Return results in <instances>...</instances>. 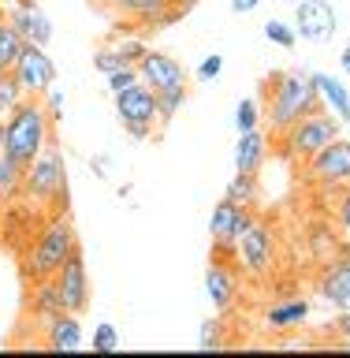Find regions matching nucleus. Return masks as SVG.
Segmentation results:
<instances>
[{"label":"nucleus","mask_w":350,"mask_h":358,"mask_svg":"<svg viewBox=\"0 0 350 358\" xmlns=\"http://www.w3.org/2000/svg\"><path fill=\"white\" fill-rule=\"evenodd\" d=\"M112 49H116V56H119L123 64L134 67V64L145 56V49H150V45H145V38H116V41H112Z\"/></svg>","instance_id":"obj_31"},{"label":"nucleus","mask_w":350,"mask_h":358,"mask_svg":"<svg viewBox=\"0 0 350 358\" xmlns=\"http://www.w3.org/2000/svg\"><path fill=\"white\" fill-rule=\"evenodd\" d=\"M183 105H187V90H161V94H156V112H161L164 127L179 116V108H183Z\"/></svg>","instance_id":"obj_29"},{"label":"nucleus","mask_w":350,"mask_h":358,"mask_svg":"<svg viewBox=\"0 0 350 358\" xmlns=\"http://www.w3.org/2000/svg\"><path fill=\"white\" fill-rule=\"evenodd\" d=\"M306 317H309V299H284L276 306H268V313H265V321L272 329H295Z\"/></svg>","instance_id":"obj_21"},{"label":"nucleus","mask_w":350,"mask_h":358,"mask_svg":"<svg viewBox=\"0 0 350 358\" xmlns=\"http://www.w3.org/2000/svg\"><path fill=\"white\" fill-rule=\"evenodd\" d=\"M52 280H56V291H60V299H64V310L82 313L89 306V273H86V262H82V246L67 257L64 268Z\"/></svg>","instance_id":"obj_10"},{"label":"nucleus","mask_w":350,"mask_h":358,"mask_svg":"<svg viewBox=\"0 0 350 358\" xmlns=\"http://www.w3.org/2000/svg\"><path fill=\"white\" fill-rule=\"evenodd\" d=\"M257 101H268V127L272 134H287L302 116L321 108V97L313 90L309 75L302 71H276L261 83V97Z\"/></svg>","instance_id":"obj_1"},{"label":"nucleus","mask_w":350,"mask_h":358,"mask_svg":"<svg viewBox=\"0 0 350 358\" xmlns=\"http://www.w3.org/2000/svg\"><path fill=\"white\" fill-rule=\"evenodd\" d=\"M220 71H224V56H220V52H212V56H205V60L198 64V78H201V83L220 78Z\"/></svg>","instance_id":"obj_36"},{"label":"nucleus","mask_w":350,"mask_h":358,"mask_svg":"<svg viewBox=\"0 0 350 358\" xmlns=\"http://www.w3.org/2000/svg\"><path fill=\"white\" fill-rule=\"evenodd\" d=\"M8 22L19 30L22 41L49 49V41H52V22H49V15H45L38 4H34V0H15V4L8 8Z\"/></svg>","instance_id":"obj_14"},{"label":"nucleus","mask_w":350,"mask_h":358,"mask_svg":"<svg viewBox=\"0 0 350 358\" xmlns=\"http://www.w3.org/2000/svg\"><path fill=\"white\" fill-rule=\"evenodd\" d=\"M94 168H97V176H108V161H105V157H97Z\"/></svg>","instance_id":"obj_41"},{"label":"nucleus","mask_w":350,"mask_h":358,"mask_svg":"<svg viewBox=\"0 0 350 358\" xmlns=\"http://www.w3.org/2000/svg\"><path fill=\"white\" fill-rule=\"evenodd\" d=\"M335 11L328 0H298L295 4V34L306 41H332L335 38Z\"/></svg>","instance_id":"obj_11"},{"label":"nucleus","mask_w":350,"mask_h":358,"mask_svg":"<svg viewBox=\"0 0 350 358\" xmlns=\"http://www.w3.org/2000/svg\"><path fill=\"white\" fill-rule=\"evenodd\" d=\"M64 310V299L60 291H56V280H34V299H30V313L38 317L41 324L56 317V313Z\"/></svg>","instance_id":"obj_20"},{"label":"nucleus","mask_w":350,"mask_h":358,"mask_svg":"<svg viewBox=\"0 0 350 358\" xmlns=\"http://www.w3.org/2000/svg\"><path fill=\"white\" fill-rule=\"evenodd\" d=\"M332 336H335V343L350 351V310H340V317L332 324Z\"/></svg>","instance_id":"obj_37"},{"label":"nucleus","mask_w":350,"mask_h":358,"mask_svg":"<svg viewBox=\"0 0 350 358\" xmlns=\"http://www.w3.org/2000/svg\"><path fill=\"white\" fill-rule=\"evenodd\" d=\"M11 75L19 78V86L27 90V97H41L45 90L56 83V64H52V56L45 52L41 45L22 41V52H19L15 67H11Z\"/></svg>","instance_id":"obj_7"},{"label":"nucleus","mask_w":350,"mask_h":358,"mask_svg":"<svg viewBox=\"0 0 350 358\" xmlns=\"http://www.w3.org/2000/svg\"><path fill=\"white\" fill-rule=\"evenodd\" d=\"M94 67H97L101 75H112V71H119V67H131V64H123L119 56H116V49H112V45H105V49L94 52Z\"/></svg>","instance_id":"obj_33"},{"label":"nucleus","mask_w":350,"mask_h":358,"mask_svg":"<svg viewBox=\"0 0 350 358\" xmlns=\"http://www.w3.org/2000/svg\"><path fill=\"white\" fill-rule=\"evenodd\" d=\"M279 4H298V0H279Z\"/></svg>","instance_id":"obj_43"},{"label":"nucleus","mask_w":350,"mask_h":358,"mask_svg":"<svg viewBox=\"0 0 350 358\" xmlns=\"http://www.w3.org/2000/svg\"><path fill=\"white\" fill-rule=\"evenodd\" d=\"M254 127H261V101H257V97H242L239 108H235V131L246 134Z\"/></svg>","instance_id":"obj_28"},{"label":"nucleus","mask_w":350,"mask_h":358,"mask_svg":"<svg viewBox=\"0 0 350 358\" xmlns=\"http://www.w3.org/2000/svg\"><path fill=\"white\" fill-rule=\"evenodd\" d=\"M22 101H27V90L19 86V78L11 75V71H0V116L15 112Z\"/></svg>","instance_id":"obj_26"},{"label":"nucleus","mask_w":350,"mask_h":358,"mask_svg":"<svg viewBox=\"0 0 350 358\" xmlns=\"http://www.w3.org/2000/svg\"><path fill=\"white\" fill-rule=\"evenodd\" d=\"M49 138H52V116L45 112L41 97H27L15 112L4 116V145H0V153H8L11 161L27 168L45 150Z\"/></svg>","instance_id":"obj_2"},{"label":"nucleus","mask_w":350,"mask_h":358,"mask_svg":"<svg viewBox=\"0 0 350 358\" xmlns=\"http://www.w3.org/2000/svg\"><path fill=\"white\" fill-rule=\"evenodd\" d=\"M22 168L19 161H11L8 153H0V198H15L22 194Z\"/></svg>","instance_id":"obj_24"},{"label":"nucleus","mask_w":350,"mask_h":358,"mask_svg":"<svg viewBox=\"0 0 350 358\" xmlns=\"http://www.w3.org/2000/svg\"><path fill=\"white\" fill-rule=\"evenodd\" d=\"M45 347L49 351H82L86 336H82V321H78V313L71 310H60L56 317L45 321Z\"/></svg>","instance_id":"obj_15"},{"label":"nucleus","mask_w":350,"mask_h":358,"mask_svg":"<svg viewBox=\"0 0 350 358\" xmlns=\"http://www.w3.org/2000/svg\"><path fill=\"white\" fill-rule=\"evenodd\" d=\"M254 224L250 217V209H242V206H235V201L228 198H220V206L212 209V217H209V235H212V250L217 254H235V246H239L242 239V231Z\"/></svg>","instance_id":"obj_8"},{"label":"nucleus","mask_w":350,"mask_h":358,"mask_svg":"<svg viewBox=\"0 0 350 358\" xmlns=\"http://www.w3.org/2000/svg\"><path fill=\"white\" fill-rule=\"evenodd\" d=\"M119 347H123V340H119V329L112 321H101L94 329V336H89V351H97V355H116Z\"/></svg>","instance_id":"obj_27"},{"label":"nucleus","mask_w":350,"mask_h":358,"mask_svg":"<svg viewBox=\"0 0 350 358\" xmlns=\"http://www.w3.org/2000/svg\"><path fill=\"white\" fill-rule=\"evenodd\" d=\"M105 83H108L112 94H119V90H127L131 83H138V67H119V71L105 75Z\"/></svg>","instance_id":"obj_35"},{"label":"nucleus","mask_w":350,"mask_h":358,"mask_svg":"<svg viewBox=\"0 0 350 358\" xmlns=\"http://www.w3.org/2000/svg\"><path fill=\"white\" fill-rule=\"evenodd\" d=\"M306 164H309V172H313L317 183H328V187L350 183V142L347 138H332L317 157H309Z\"/></svg>","instance_id":"obj_13"},{"label":"nucleus","mask_w":350,"mask_h":358,"mask_svg":"<svg viewBox=\"0 0 350 358\" xmlns=\"http://www.w3.org/2000/svg\"><path fill=\"white\" fill-rule=\"evenodd\" d=\"M0 22H8V8H4V0H0Z\"/></svg>","instance_id":"obj_42"},{"label":"nucleus","mask_w":350,"mask_h":358,"mask_svg":"<svg viewBox=\"0 0 350 358\" xmlns=\"http://www.w3.org/2000/svg\"><path fill=\"white\" fill-rule=\"evenodd\" d=\"M340 224H343V231L350 239V187L343 190V198H340Z\"/></svg>","instance_id":"obj_38"},{"label":"nucleus","mask_w":350,"mask_h":358,"mask_svg":"<svg viewBox=\"0 0 350 358\" xmlns=\"http://www.w3.org/2000/svg\"><path fill=\"white\" fill-rule=\"evenodd\" d=\"M22 194L38 201V206H60V213H67V168H64V153L56 138L45 142V150L27 164Z\"/></svg>","instance_id":"obj_4"},{"label":"nucleus","mask_w":350,"mask_h":358,"mask_svg":"<svg viewBox=\"0 0 350 358\" xmlns=\"http://www.w3.org/2000/svg\"><path fill=\"white\" fill-rule=\"evenodd\" d=\"M340 127L343 123L335 120L332 112L317 108V112H309V116H302L295 127L284 134V145L295 161H309V157H317L332 138H340Z\"/></svg>","instance_id":"obj_6"},{"label":"nucleus","mask_w":350,"mask_h":358,"mask_svg":"<svg viewBox=\"0 0 350 358\" xmlns=\"http://www.w3.org/2000/svg\"><path fill=\"white\" fill-rule=\"evenodd\" d=\"M22 52V38L11 22H0V71H11Z\"/></svg>","instance_id":"obj_25"},{"label":"nucleus","mask_w":350,"mask_h":358,"mask_svg":"<svg viewBox=\"0 0 350 358\" xmlns=\"http://www.w3.org/2000/svg\"><path fill=\"white\" fill-rule=\"evenodd\" d=\"M116 101V120L119 127L127 131V138L134 142H150L161 134V112H156V90H150L138 78V83H131L127 90H119V94H112Z\"/></svg>","instance_id":"obj_5"},{"label":"nucleus","mask_w":350,"mask_h":358,"mask_svg":"<svg viewBox=\"0 0 350 358\" xmlns=\"http://www.w3.org/2000/svg\"><path fill=\"white\" fill-rule=\"evenodd\" d=\"M41 105H45V112H49V116H52V123H56V120L64 116V90L52 83V86H49V90H45V94H41Z\"/></svg>","instance_id":"obj_34"},{"label":"nucleus","mask_w":350,"mask_h":358,"mask_svg":"<svg viewBox=\"0 0 350 358\" xmlns=\"http://www.w3.org/2000/svg\"><path fill=\"white\" fill-rule=\"evenodd\" d=\"M265 150H268V138L261 134V127L239 134V145H235V172L257 176V168L265 164Z\"/></svg>","instance_id":"obj_19"},{"label":"nucleus","mask_w":350,"mask_h":358,"mask_svg":"<svg viewBox=\"0 0 350 358\" xmlns=\"http://www.w3.org/2000/svg\"><path fill=\"white\" fill-rule=\"evenodd\" d=\"M224 198L235 201V206L242 209H254L257 198H261V187H257V176H246V172H235V179L228 183V190H224Z\"/></svg>","instance_id":"obj_23"},{"label":"nucleus","mask_w":350,"mask_h":358,"mask_svg":"<svg viewBox=\"0 0 350 358\" xmlns=\"http://www.w3.org/2000/svg\"><path fill=\"white\" fill-rule=\"evenodd\" d=\"M78 250V231L67 213H52L49 224L38 231L30 254H27V276L30 280H52L64 268V262Z\"/></svg>","instance_id":"obj_3"},{"label":"nucleus","mask_w":350,"mask_h":358,"mask_svg":"<svg viewBox=\"0 0 350 358\" xmlns=\"http://www.w3.org/2000/svg\"><path fill=\"white\" fill-rule=\"evenodd\" d=\"M138 78L150 90H187V83H190V75H187V67L175 60V56H168V52H156V49H145V56L138 64Z\"/></svg>","instance_id":"obj_9"},{"label":"nucleus","mask_w":350,"mask_h":358,"mask_svg":"<svg viewBox=\"0 0 350 358\" xmlns=\"http://www.w3.org/2000/svg\"><path fill=\"white\" fill-rule=\"evenodd\" d=\"M321 299L335 310H350V257L328 265V273L321 280Z\"/></svg>","instance_id":"obj_18"},{"label":"nucleus","mask_w":350,"mask_h":358,"mask_svg":"<svg viewBox=\"0 0 350 358\" xmlns=\"http://www.w3.org/2000/svg\"><path fill=\"white\" fill-rule=\"evenodd\" d=\"M168 4H172V0H116L119 15L138 19V22H145V27H156V19L168 11Z\"/></svg>","instance_id":"obj_22"},{"label":"nucleus","mask_w":350,"mask_h":358,"mask_svg":"<svg viewBox=\"0 0 350 358\" xmlns=\"http://www.w3.org/2000/svg\"><path fill=\"white\" fill-rule=\"evenodd\" d=\"M265 38L272 45H279V49H295V45H298L295 22H284V19H268L265 22Z\"/></svg>","instance_id":"obj_30"},{"label":"nucleus","mask_w":350,"mask_h":358,"mask_svg":"<svg viewBox=\"0 0 350 358\" xmlns=\"http://www.w3.org/2000/svg\"><path fill=\"white\" fill-rule=\"evenodd\" d=\"M257 4H261V0H231V11L235 15H250Z\"/></svg>","instance_id":"obj_39"},{"label":"nucleus","mask_w":350,"mask_h":358,"mask_svg":"<svg viewBox=\"0 0 350 358\" xmlns=\"http://www.w3.org/2000/svg\"><path fill=\"white\" fill-rule=\"evenodd\" d=\"M220 329H224V324H220L217 317L201 324V336H198V351H220V347H224V336H220Z\"/></svg>","instance_id":"obj_32"},{"label":"nucleus","mask_w":350,"mask_h":358,"mask_svg":"<svg viewBox=\"0 0 350 358\" xmlns=\"http://www.w3.org/2000/svg\"><path fill=\"white\" fill-rule=\"evenodd\" d=\"M205 295L209 302L217 306L220 313L235 302V295H239V276H235L231 265L224 262H209V273H205Z\"/></svg>","instance_id":"obj_17"},{"label":"nucleus","mask_w":350,"mask_h":358,"mask_svg":"<svg viewBox=\"0 0 350 358\" xmlns=\"http://www.w3.org/2000/svg\"><path fill=\"white\" fill-rule=\"evenodd\" d=\"M309 83H313V90H317L321 105L328 108L340 123H350V90L343 86V78L324 75V71H309Z\"/></svg>","instance_id":"obj_16"},{"label":"nucleus","mask_w":350,"mask_h":358,"mask_svg":"<svg viewBox=\"0 0 350 358\" xmlns=\"http://www.w3.org/2000/svg\"><path fill=\"white\" fill-rule=\"evenodd\" d=\"M340 64H343V71L350 75V41L343 45V56H340Z\"/></svg>","instance_id":"obj_40"},{"label":"nucleus","mask_w":350,"mask_h":358,"mask_svg":"<svg viewBox=\"0 0 350 358\" xmlns=\"http://www.w3.org/2000/svg\"><path fill=\"white\" fill-rule=\"evenodd\" d=\"M235 257L242 262V268L250 276H265L268 268H272V231L254 220L250 228L242 231L239 246H235Z\"/></svg>","instance_id":"obj_12"}]
</instances>
